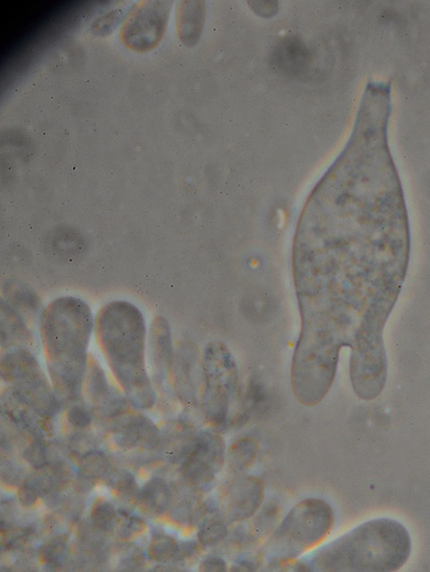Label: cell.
Returning <instances> with one entry per match:
<instances>
[{"label":"cell","mask_w":430,"mask_h":572,"mask_svg":"<svg viewBox=\"0 0 430 572\" xmlns=\"http://www.w3.org/2000/svg\"><path fill=\"white\" fill-rule=\"evenodd\" d=\"M93 332L91 308L78 297H58L41 313L40 344L47 375L62 405L82 399Z\"/></svg>","instance_id":"obj_1"},{"label":"cell","mask_w":430,"mask_h":572,"mask_svg":"<svg viewBox=\"0 0 430 572\" xmlns=\"http://www.w3.org/2000/svg\"><path fill=\"white\" fill-rule=\"evenodd\" d=\"M93 335L131 405L151 409L158 395L148 370V328L141 310L126 300L106 303L94 316Z\"/></svg>","instance_id":"obj_2"},{"label":"cell","mask_w":430,"mask_h":572,"mask_svg":"<svg viewBox=\"0 0 430 572\" xmlns=\"http://www.w3.org/2000/svg\"><path fill=\"white\" fill-rule=\"evenodd\" d=\"M410 534L398 520H368L322 547L309 562L311 570L391 572L409 559Z\"/></svg>","instance_id":"obj_3"},{"label":"cell","mask_w":430,"mask_h":572,"mask_svg":"<svg viewBox=\"0 0 430 572\" xmlns=\"http://www.w3.org/2000/svg\"><path fill=\"white\" fill-rule=\"evenodd\" d=\"M335 521L331 506L318 498L297 503L261 550L268 566L297 559L330 534Z\"/></svg>","instance_id":"obj_4"},{"label":"cell","mask_w":430,"mask_h":572,"mask_svg":"<svg viewBox=\"0 0 430 572\" xmlns=\"http://www.w3.org/2000/svg\"><path fill=\"white\" fill-rule=\"evenodd\" d=\"M0 373L6 386L24 397L41 418L51 420L58 414L62 403L33 351H1Z\"/></svg>","instance_id":"obj_5"},{"label":"cell","mask_w":430,"mask_h":572,"mask_svg":"<svg viewBox=\"0 0 430 572\" xmlns=\"http://www.w3.org/2000/svg\"><path fill=\"white\" fill-rule=\"evenodd\" d=\"M202 411L215 425L225 423L238 394V373L234 357L219 342L209 343L202 359Z\"/></svg>","instance_id":"obj_6"},{"label":"cell","mask_w":430,"mask_h":572,"mask_svg":"<svg viewBox=\"0 0 430 572\" xmlns=\"http://www.w3.org/2000/svg\"><path fill=\"white\" fill-rule=\"evenodd\" d=\"M170 1H142L125 20L120 37L131 50L147 52L153 49L165 32Z\"/></svg>","instance_id":"obj_7"},{"label":"cell","mask_w":430,"mask_h":572,"mask_svg":"<svg viewBox=\"0 0 430 572\" xmlns=\"http://www.w3.org/2000/svg\"><path fill=\"white\" fill-rule=\"evenodd\" d=\"M226 462L225 443L215 430L199 434L193 451L182 462L181 473L186 484L196 492H207Z\"/></svg>","instance_id":"obj_8"},{"label":"cell","mask_w":430,"mask_h":572,"mask_svg":"<svg viewBox=\"0 0 430 572\" xmlns=\"http://www.w3.org/2000/svg\"><path fill=\"white\" fill-rule=\"evenodd\" d=\"M83 391L98 416L108 421L127 412L131 405L125 394L109 384L104 369L91 353Z\"/></svg>","instance_id":"obj_9"},{"label":"cell","mask_w":430,"mask_h":572,"mask_svg":"<svg viewBox=\"0 0 430 572\" xmlns=\"http://www.w3.org/2000/svg\"><path fill=\"white\" fill-rule=\"evenodd\" d=\"M174 360L169 325L164 317L157 316L150 324L147 338V365L155 389L165 391Z\"/></svg>","instance_id":"obj_10"},{"label":"cell","mask_w":430,"mask_h":572,"mask_svg":"<svg viewBox=\"0 0 430 572\" xmlns=\"http://www.w3.org/2000/svg\"><path fill=\"white\" fill-rule=\"evenodd\" d=\"M109 422L113 444L124 451L139 446L155 449L159 446L160 432L145 415L129 410Z\"/></svg>","instance_id":"obj_11"},{"label":"cell","mask_w":430,"mask_h":572,"mask_svg":"<svg viewBox=\"0 0 430 572\" xmlns=\"http://www.w3.org/2000/svg\"><path fill=\"white\" fill-rule=\"evenodd\" d=\"M264 498L262 481L254 476H238L228 484L221 497L222 517L239 522L252 516Z\"/></svg>","instance_id":"obj_12"},{"label":"cell","mask_w":430,"mask_h":572,"mask_svg":"<svg viewBox=\"0 0 430 572\" xmlns=\"http://www.w3.org/2000/svg\"><path fill=\"white\" fill-rule=\"evenodd\" d=\"M0 344L1 351L24 348L31 351H36L39 345L22 318L3 299L0 312Z\"/></svg>","instance_id":"obj_13"},{"label":"cell","mask_w":430,"mask_h":572,"mask_svg":"<svg viewBox=\"0 0 430 572\" xmlns=\"http://www.w3.org/2000/svg\"><path fill=\"white\" fill-rule=\"evenodd\" d=\"M172 487L161 477L153 476L140 488L137 507L151 518L168 512L172 502Z\"/></svg>","instance_id":"obj_14"},{"label":"cell","mask_w":430,"mask_h":572,"mask_svg":"<svg viewBox=\"0 0 430 572\" xmlns=\"http://www.w3.org/2000/svg\"><path fill=\"white\" fill-rule=\"evenodd\" d=\"M111 467L110 461L103 451L94 449L88 452L78 459L74 489L83 495L90 492L99 481L105 479Z\"/></svg>","instance_id":"obj_15"},{"label":"cell","mask_w":430,"mask_h":572,"mask_svg":"<svg viewBox=\"0 0 430 572\" xmlns=\"http://www.w3.org/2000/svg\"><path fill=\"white\" fill-rule=\"evenodd\" d=\"M196 438L183 423H170L160 432L159 448L169 462H183L193 451Z\"/></svg>","instance_id":"obj_16"},{"label":"cell","mask_w":430,"mask_h":572,"mask_svg":"<svg viewBox=\"0 0 430 572\" xmlns=\"http://www.w3.org/2000/svg\"><path fill=\"white\" fill-rule=\"evenodd\" d=\"M195 351L189 344H182L175 354L171 376H174L175 389L181 400L192 403L195 398L194 373Z\"/></svg>","instance_id":"obj_17"},{"label":"cell","mask_w":430,"mask_h":572,"mask_svg":"<svg viewBox=\"0 0 430 572\" xmlns=\"http://www.w3.org/2000/svg\"><path fill=\"white\" fill-rule=\"evenodd\" d=\"M103 481L122 507L121 509L131 511L137 507L140 488L133 473L124 468L111 467Z\"/></svg>","instance_id":"obj_18"},{"label":"cell","mask_w":430,"mask_h":572,"mask_svg":"<svg viewBox=\"0 0 430 572\" xmlns=\"http://www.w3.org/2000/svg\"><path fill=\"white\" fill-rule=\"evenodd\" d=\"M38 558L47 567H68L72 563L79 566L77 553H73L69 535L58 533L49 537L38 549Z\"/></svg>","instance_id":"obj_19"},{"label":"cell","mask_w":430,"mask_h":572,"mask_svg":"<svg viewBox=\"0 0 430 572\" xmlns=\"http://www.w3.org/2000/svg\"><path fill=\"white\" fill-rule=\"evenodd\" d=\"M178 8L177 13V30L183 43L187 46L194 45L202 32L204 8L202 2L185 1Z\"/></svg>","instance_id":"obj_20"},{"label":"cell","mask_w":430,"mask_h":572,"mask_svg":"<svg viewBox=\"0 0 430 572\" xmlns=\"http://www.w3.org/2000/svg\"><path fill=\"white\" fill-rule=\"evenodd\" d=\"M258 445L250 438H243L234 442L226 455V462L230 472L242 474L248 471L255 462Z\"/></svg>","instance_id":"obj_21"},{"label":"cell","mask_w":430,"mask_h":572,"mask_svg":"<svg viewBox=\"0 0 430 572\" xmlns=\"http://www.w3.org/2000/svg\"><path fill=\"white\" fill-rule=\"evenodd\" d=\"M180 545L181 542L173 535L156 529L152 532L149 542L148 556L153 561H172L174 563L178 555Z\"/></svg>","instance_id":"obj_22"},{"label":"cell","mask_w":430,"mask_h":572,"mask_svg":"<svg viewBox=\"0 0 430 572\" xmlns=\"http://www.w3.org/2000/svg\"><path fill=\"white\" fill-rule=\"evenodd\" d=\"M119 520V510L105 497H98L91 504L90 521L108 535L114 533Z\"/></svg>","instance_id":"obj_23"},{"label":"cell","mask_w":430,"mask_h":572,"mask_svg":"<svg viewBox=\"0 0 430 572\" xmlns=\"http://www.w3.org/2000/svg\"><path fill=\"white\" fill-rule=\"evenodd\" d=\"M146 530L147 524L141 516L120 508L119 520L114 533L118 539L131 541L142 536Z\"/></svg>","instance_id":"obj_24"},{"label":"cell","mask_w":430,"mask_h":572,"mask_svg":"<svg viewBox=\"0 0 430 572\" xmlns=\"http://www.w3.org/2000/svg\"><path fill=\"white\" fill-rule=\"evenodd\" d=\"M227 533L226 520L222 516H213L202 524L197 539L201 545L213 546L220 542Z\"/></svg>","instance_id":"obj_25"},{"label":"cell","mask_w":430,"mask_h":572,"mask_svg":"<svg viewBox=\"0 0 430 572\" xmlns=\"http://www.w3.org/2000/svg\"><path fill=\"white\" fill-rule=\"evenodd\" d=\"M0 475L2 483L11 488H18L28 477L24 465L7 453H2Z\"/></svg>","instance_id":"obj_26"},{"label":"cell","mask_w":430,"mask_h":572,"mask_svg":"<svg viewBox=\"0 0 430 572\" xmlns=\"http://www.w3.org/2000/svg\"><path fill=\"white\" fill-rule=\"evenodd\" d=\"M22 457L35 470L44 468L51 462L47 446L41 438H31L23 446Z\"/></svg>","instance_id":"obj_27"},{"label":"cell","mask_w":430,"mask_h":572,"mask_svg":"<svg viewBox=\"0 0 430 572\" xmlns=\"http://www.w3.org/2000/svg\"><path fill=\"white\" fill-rule=\"evenodd\" d=\"M116 551V567L120 570H137L145 565L144 555L136 546L125 544Z\"/></svg>","instance_id":"obj_28"},{"label":"cell","mask_w":430,"mask_h":572,"mask_svg":"<svg viewBox=\"0 0 430 572\" xmlns=\"http://www.w3.org/2000/svg\"><path fill=\"white\" fill-rule=\"evenodd\" d=\"M67 406L66 420L73 429L84 430L90 426L93 420L92 413L81 400Z\"/></svg>","instance_id":"obj_29"},{"label":"cell","mask_w":430,"mask_h":572,"mask_svg":"<svg viewBox=\"0 0 430 572\" xmlns=\"http://www.w3.org/2000/svg\"><path fill=\"white\" fill-rule=\"evenodd\" d=\"M67 449L72 456L80 459L88 452L97 449V441L93 435L83 430H78L70 436Z\"/></svg>","instance_id":"obj_30"},{"label":"cell","mask_w":430,"mask_h":572,"mask_svg":"<svg viewBox=\"0 0 430 572\" xmlns=\"http://www.w3.org/2000/svg\"><path fill=\"white\" fill-rule=\"evenodd\" d=\"M39 498L35 488L27 481H24L17 488L16 499L22 508H33L37 506Z\"/></svg>","instance_id":"obj_31"},{"label":"cell","mask_w":430,"mask_h":572,"mask_svg":"<svg viewBox=\"0 0 430 572\" xmlns=\"http://www.w3.org/2000/svg\"><path fill=\"white\" fill-rule=\"evenodd\" d=\"M199 569L202 571H226L227 564L222 558L210 555L202 560Z\"/></svg>","instance_id":"obj_32"},{"label":"cell","mask_w":430,"mask_h":572,"mask_svg":"<svg viewBox=\"0 0 430 572\" xmlns=\"http://www.w3.org/2000/svg\"><path fill=\"white\" fill-rule=\"evenodd\" d=\"M118 15L119 13H116V12L108 13L107 16L101 18L100 22L98 21L97 23L94 25V28L99 30V32L103 30L107 31V30L112 29V26L118 20Z\"/></svg>","instance_id":"obj_33"}]
</instances>
